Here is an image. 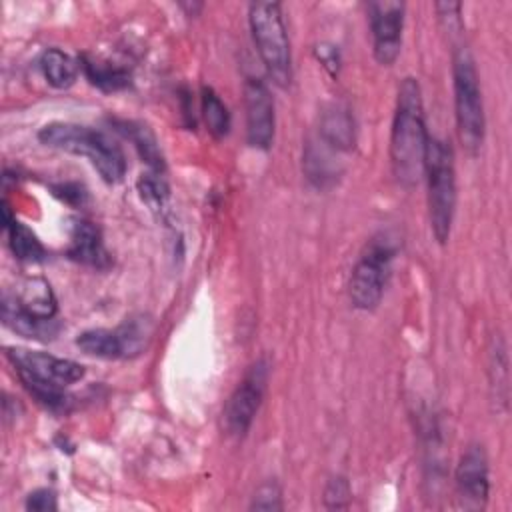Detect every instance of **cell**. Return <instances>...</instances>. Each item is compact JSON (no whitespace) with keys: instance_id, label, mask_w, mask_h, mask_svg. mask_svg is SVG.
<instances>
[{"instance_id":"1","label":"cell","mask_w":512,"mask_h":512,"mask_svg":"<svg viewBox=\"0 0 512 512\" xmlns=\"http://www.w3.org/2000/svg\"><path fill=\"white\" fill-rule=\"evenodd\" d=\"M428 132L424 122L422 92L416 78H404L398 88L390 132V162L396 180L414 186L424 174Z\"/></svg>"},{"instance_id":"2","label":"cell","mask_w":512,"mask_h":512,"mask_svg":"<svg viewBox=\"0 0 512 512\" xmlns=\"http://www.w3.org/2000/svg\"><path fill=\"white\" fill-rule=\"evenodd\" d=\"M6 356L12 362L26 390L42 406L54 412L68 410L70 398L64 392V388L84 378L86 370L82 364L68 358L52 356L48 352L26 350L16 346H8Z\"/></svg>"},{"instance_id":"3","label":"cell","mask_w":512,"mask_h":512,"mask_svg":"<svg viewBox=\"0 0 512 512\" xmlns=\"http://www.w3.org/2000/svg\"><path fill=\"white\" fill-rule=\"evenodd\" d=\"M38 140L44 146L88 158L108 184H118L126 176V156L120 144L102 130L74 122H50L40 128Z\"/></svg>"},{"instance_id":"4","label":"cell","mask_w":512,"mask_h":512,"mask_svg":"<svg viewBox=\"0 0 512 512\" xmlns=\"http://www.w3.org/2000/svg\"><path fill=\"white\" fill-rule=\"evenodd\" d=\"M428 184V216L434 238L444 244L450 238L456 208V170L452 148L440 138H428L424 156Z\"/></svg>"},{"instance_id":"5","label":"cell","mask_w":512,"mask_h":512,"mask_svg":"<svg viewBox=\"0 0 512 512\" xmlns=\"http://www.w3.org/2000/svg\"><path fill=\"white\" fill-rule=\"evenodd\" d=\"M248 22L268 78L276 86L286 88L292 80V60L280 4L252 2L248 8Z\"/></svg>"},{"instance_id":"6","label":"cell","mask_w":512,"mask_h":512,"mask_svg":"<svg viewBox=\"0 0 512 512\" xmlns=\"http://www.w3.org/2000/svg\"><path fill=\"white\" fill-rule=\"evenodd\" d=\"M452 78H454V110H456L458 138L470 154H476L484 142L486 118H484V104H482V92L478 84L474 58L464 46L454 52Z\"/></svg>"},{"instance_id":"7","label":"cell","mask_w":512,"mask_h":512,"mask_svg":"<svg viewBox=\"0 0 512 512\" xmlns=\"http://www.w3.org/2000/svg\"><path fill=\"white\" fill-rule=\"evenodd\" d=\"M394 254L396 244L388 234H378L366 244V248L362 250L360 258L352 268L348 282V294L354 308L374 310L380 304L390 276Z\"/></svg>"},{"instance_id":"8","label":"cell","mask_w":512,"mask_h":512,"mask_svg":"<svg viewBox=\"0 0 512 512\" xmlns=\"http://www.w3.org/2000/svg\"><path fill=\"white\" fill-rule=\"evenodd\" d=\"M266 382H268V364L266 360L260 358L246 370L244 378L240 380L236 390L230 394L222 410V424L230 436H244L250 430L254 416L262 404Z\"/></svg>"},{"instance_id":"9","label":"cell","mask_w":512,"mask_h":512,"mask_svg":"<svg viewBox=\"0 0 512 512\" xmlns=\"http://www.w3.org/2000/svg\"><path fill=\"white\" fill-rule=\"evenodd\" d=\"M372 48L374 58L382 66H390L402 46V26H404V4L394 0H380L368 6Z\"/></svg>"},{"instance_id":"10","label":"cell","mask_w":512,"mask_h":512,"mask_svg":"<svg viewBox=\"0 0 512 512\" xmlns=\"http://www.w3.org/2000/svg\"><path fill=\"white\" fill-rule=\"evenodd\" d=\"M456 496L464 510H478L486 506L490 492L488 458L480 444L468 446L456 466L454 474Z\"/></svg>"},{"instance_id":"11","label":"cell","mask_w":512,"mask_h":512,"mask_svg":"<svg viewBox=\"0 0 512 512\" xmlns=\"http://www.w3.org/2000/svg\"><path fill=\"white\" fill-rule=\"evenodd\" d=\"M246 138L252 148L268 150L274 140V102L268 86L260 78L244 82Z\"/></svg>"},{"instance_id":"12","label":"cell","mask_w":512,"mask_h":512,"mask_svg":"<svg viewBox=\"0 0 512 512\" xmlns=\"http://www.w3.org/2000/svg\"><path fill=\"white\" fill-rule=\"evenodd\" d=\"M68 236H70V244H68L70 260L96 270H106L112 264L110 254L102 242V234L98 226H94L92 222L84 218L70 220Z\"/></svg>"},{"instance_id":"13","label":"cell","mask_w":512,"mask_h":512,"mask_svg":"<svg viewBox=\"0 0 512 512\" xmlns=\"http://www.w3.org/2000/svg\"><path fill=\"white\" fill-rule=\"evenodd\" d=\"M12 298L32 318L54 320L56 316V310H58L56 296L44 278H38V276L24 278L12 292Z\"/></svg>"},{"instance_id":"14","label":"cell","mask_w":512,"mask_h":512,"mask_svg":"<svg viewBox=\"0 0 512 512\" xmlns=\"http://www.w3.org/2000/svg\"><path fill=\"white\" fill-rule=\"evenodd\" d=\"M2 322L14 330L16 334L24 338H34V340H50L58 332L56 320H38L28 316L12 298L10 292L2 294Z\"/></svg>"},{"instance_id":"15","label":"cell","mask_w":512,"mask_h":512,"mask_svg":"<svg viewBox=\"0 0 512 512\" xmlns=\"http://www.w3.org/2000/svg\"><path fill=\"white\" fill-rule=\"evenodd\" d=\"M320 138L332 150H352L356 136H354V120L350 112L342 106H332L322 114L320 120Z\"/></svg>"},{"instance_id":"16","label":"cell","mask_w":512,"mask_h":512,"mask_svg":"<svg viewBox=\"0 0 512 512\" xmlns=\"http://www.w3.org/2000/svg\"><path fill=\"white\" fill-rule=\"evenodd\" d=\"M2 214H4V220H2L4 230L8 232V244L12 254L22 262H42L46 258V248L42 246L38 236L28 226L12 218L6 204H2Z\"/></svg>"},{"instance_id":"17","label":"cell","mask_w":512,"mask_h":512,"mask_svg":"<svg viewBox=\"0 0 512 512\" xmlns=\"http://www.w3.org/2000/svg\"><path fill=\"white\" fill-rule=\"evenodd\" d=\"M114 126L134 144L140 158L152 168V172H158V174L164 172V158H162L158 140L146 124H140L134 120H116Z\"/></svg>"},{"instance_id":"18","label":"cell","mask_w":512,"mask_h":512,"mask_svg":"<svg viewBox=\"0 0 512 512\" xmlns=\"http://www.w3.org/2000/svg\"><path fill=\"white\" fill-rule=\"evenodd\" d=\"M114 330L120 342L122 358H134L146 350L154 332V322L146 314H134Z\"/></svg>"},{"instance_id":"19","label":"cell","mask_w":512,"mask_h":512,"mask_svg":"<svg viewBox=\"0 0 512 512\" xmlns=\"http://www.w3.org/2000/svg\"><path fill=\"white\" fill-rule=\"evenodd\" d=\"M38 64H40V70H42L46 82L58 90L70 88L76 82L78 64L72 56L62 52L60 48L44 50Z\"/></svg>"},{"instance_id":"20","label":"cell","mask_w":512,"mask_h":512,"mask_svg":"<svg viewBox=\"0 0 512 512\" xmlns=\"http://www.w3.org/2000/svg\"><path fill=\"white\" fill-rule=\"evenodd\" d=\"M82 70H84L86 78L104 92H116L130 84V72L122 66L110 64L106 60L82 56Z\"/></svg>"},{"instance_id":"21","label":"cell","mask_w":512,"mask_h":512,"mask_svg":"<svg viewBox=\"0 0 512 512\" xmlns=\"http://www.w3.org/2000/svg\"><path fill=\"white\" fill-rule=\"evenodd\" d=\"M328 150H332V148L324 142H322V146L308 142L306 152H304L306 176L318 188H326L328 184L334 182V176H338V166L334 164V156H330Z\"/></svg>"},{"instance_id":"22","label":"cell","mask_w":512,"mask_h":512,"mask_svg":"<svg viewBox=\"0 0 512 512\" xmlns=\"http://www.w3.org/2000/svg\"><path fill=\"white\" fill-rule=\"evenodd\" d=\"M76 346L96 358H122V350H120V342L116 336V330H108V328H92L86 330L82 334H78L76 338Z\"/></svg>"},{"instance_id":"23","label":"cell","mask_w":512,"mask_h":512,"mask_svg":"<svg viewBox=\"0 0 512 512\" xmlns=\"http://www.w3.org/2000/svg\"><path fill=\"white\" fill-rule=\"evenodd\" d=\"M202 116L208 132L214 138H224L230 130V114L226 104L212 88H202Z\"/></svg>"},{"instance_id":"24","label":"cell","mask_w":512,"mask_h":512,"mask_svg":"<svg viewBox=\"0 0 512 512\" xmlns=\"http://www.w3.org/2000/svg\"><path fill=\"white\" fill-rule=\"evenodd\" d=\"M138 192L142 202L160 218L166 216L168 210V200H170V190L164 178L158 172H148L142 174L138 180Z\"/></svg>"},{"instance_id":"25","label":"cell","mask_w":512,"mask_h":512,"mask_svg":"<svg viewBox=\"0 0 512 512\" xmlns=\"http://www.w3.org/2000/svg\"><path fill=\"white\" fill-rule=\"evenodd\" d=\"M490 372L496 374L492 378V388H494V398L496 402H504L508 398V360H506V350L500 338H496V346L490 352Z\"/></svg>"},{"instance_id":"26","label":"cell","mask_w":512,"mask_h":512,"mask_svg":"<svg viewBox=\"0 0 512 512\" xmlns=\"http://www.w3.org/2000/svg\"><path fill=\"white\" fill-rule=\"evenodd\" d=\"M350 484L344 476H332L324 488V504L330 510H340L350 504Z\"/></svg>"},{"instance_id":"27","label":"cell","mask_w":512,"mask_h":512,"mask_svg":"<svg viewBox=\"0 0 512 512\" xmlns=\"http://www.w3.org/2000/svg\"><path fill=\"white\" fill-rule=\"evenodd\" d=\"M250 510H282V492L276 482H264L252 496Z\"/></svg>"},{"instance_id":"28","label":"cell","mask_w":512,"mask_h":512,"mask_svg":"<svg viewBox=\"0 0 512 512\" xmlns=\"http://www.w3.org/2000/svg\"><path fill=\"white\" fill-rule=\"evenodd\" d=\"M26 508L34 510V512H50L56 510V494L50 488H38L34 492L28 494L26 498Z\"/></svg>"},{"instance_id":"29","label":"cell","mask_w":512,"mask_h":512,"mask_svg":"<svg viewBox=\"0 0 512 512\" xmlns=\"http://www.w3.org/2000/svg\"><path fill=\"white\" fill-rule=\"evenodd\" d=\"M314 52H316V58L322 62V66H324L332 76H336V74H338V68H340V54H338V48H336L334 44L322 42V44H316Z\"/></svg>"},{"instance_id":"30","label":"cell","mask_w":512,"mask_h":512,"mask_svg":"<svg viewBox=\"0 0 512 512\" xmlns=\"http://www.w3.org/2000/svg\"><path fill=\"white\" fill-rule=\"evenodd\" d=\"M460 4L458 2H438L436 4V10H438V16L440 20L446 22L448 30H458L462 26L460 22Z\"/></svg>"}]
</instances>
